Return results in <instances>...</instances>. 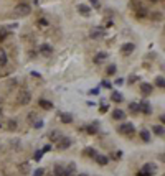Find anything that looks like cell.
<instances>
[{
    "label": "cell",
    "mask_w": 165,
    "mask_h": 176,
    "mask_svg": "<svg viewBox=\"0 0 165 176\" xmlns=\"http://www.w3.org/2000/svg\"><path fill=\"white\" fill-rule=\"evenodd\" d=\"M33 176H45V170L43 168H36V170L33 171Z\"/></svg>",
    "instance_id": "4dcf8cb0"
},
{
    "label": "cell",
    "mask_w": 165,
    "mask_h": 176,
    "mask_svg": "<svg viewBox=\"0 0 165 176\" xmlns=\"http://www.w3.org/2000/svg\"><path fill=\"white\" fill-rule=\"evenodd\" d=\"M139 110L140 112H144V114H147L149 115L150 112H152V107H150V102H147V100H142L139 104Z\"/></svg>",
    "instance_id": "52a82bcc"
},
{
    "label": "cell",
    "mask_w": 165,
    "mask_h": 176,
    "mask_svg": "<svg viewBox=\"0 0 165 176\" xmlns=\"http://www.w3.org/2000/svg\"><path fill=\"white\" fill-rule=\"evenodd\" d=\"M150 2H159V0H150Z\"/></svg>",
    "instance_id": "c3c4849f"
},
{
    "label": "cell",
    "mask_w": 165,
    "mask_h": 176,
    "mask_svg": "<svg viewBox=\"0 0 165 176\" xmlns=\"http://www.w3.org/2000/svg\"><path fill=\"white\" fill-rule=\"evenodd\" d=\"M134 125L129 124V122H125V124H122L121 127H119V132L122 133V135H134Z\"/></svg>",
    "instance_id": "5b68a950"
},
{
    "label": "cell",
    "mask_w": 165,
    "mask_h": 176,
    "mask_svg": "<svg viewBox=\"0 0 165 176\" xmlns=\"http://www.w3.org/2000/svg\"><path fill=\"white\" fill-rule=\"evenodd\" d=\"M129 110H131V114H139V104L137 102H131V104H129Z\"/></svg>",
    "instance_id": "44dd1931"
},
{
    "label": "cell",
    "mask_w": 165,
    "mask_h": 176,
    "mask_svg": "<svg viewBox=\"0 0 165 176\" xmlns=\"http://www.w3.org/2000/svg\"><path fill=\"white\" fill-rule=\"evenodd\" d=\"M75 174H76V165L75 163H69L68 166L63 168L61 176H75Z\"/></svg>",
    "instance_id": "8992f818"
},
{
    "label": "cell",
    "mask_w": 165,
    "mask_h": 176,
    "mask_svg": "<svg viewBox=\"0 0 165 176\" xmlns=\"http://www.w3.org/2000/svg\"><path fill=\"white\" fill-rule=\"evenodd\" d=\"M134 10L137 12V15H139V17H145V15H147V10L144 8V7L140 5V3H135V5H134Z\"/></svg>",
    "instance_id": "d6986e66"
},
{
    "label": "cell",
    "mask_w": 165,
    "mask_h": 176,
    "mask_svg": "<svg viewBox=\"0 0 165 176\" xmlns=\"http://www.w3.org/2000/svg\"><path fill=\"white\" fill-rule=\"evenodd\" d=\"M111 99L119 104V102H122V94H121V92H112V94H111Z\"/></svg>",
    "instance_id": "cb8c5ba5"
},
{
    "label": "cell",
    "mask_w": 165,
    "mask_h": 176,
    "mask_svg": "<svg viewBox=\"0 0 165 176\" xmlns=\"http://www.w3.org/2000/svg\"><path fill=\"white\" fill-rule=\"evenodd\" d=\"M112 156H114V160H121L122 151H121V150H119V151H114V153H112Z\"/></svg>",
    "instance_id": "e575fe53"
},
{
    "label": "cell",
    "mask_w": 165,
    "mask_h": 176,
    "mask_svg": "<svg viewBox=\"0 0 165 176\" xmlns=\"http://www.w3.org/2000/svg\"><path fill=\"white\" fill-rule=\"evenodd\" d=\"M142 171H147V173H150V174H154L157 171V166L154 163H145L142 166Z\"/></svg>",
    "instance_id": "ac0fdd59"
},
{
    "label": "cell",
    "mask_w": 165,
    "mask_h": 176,
    "mask_svg": "<svg viewBox=\"0 0 165 176\" xmlns=\"http://www.w3.org/2000/svg\"><path fill=\"white\" fill-rule=\"evenodd\" d=\"M61 132H59V130H51L50 133H48V138L51 140V142H58L59 138H61Z\"/></svg>",
    "instance_id": "7c38bea8"
},
{
    "label": "cell",
    "mask_w": 165,
    "mask_h": 176,
    "mask_svg": "<svg viewBox=\"0 0 165 176\" xmlns=\"http://www.w3.org/2000/svg\"><path fill=\"white\" fill-rule=\"evenodd\" d=\"M101 86H104V87H107V89H109V87H111V82H109V81H103V84H101Z\"/></svg>",
    "instance_id": "7bdbcfd3"
},
{
    "label": "cell",
    "mask_w": 165,
    "mask_h": 176,
    "mask_svg": "<svg viewBox=\"0 0 165 176\" xmlns=\"http://www.w3.org/2000/svg\"><path fill=\"white\" fill-rule=\"evenodd\" d=\"M78 12L81 13L83 17H89V13H91V8L87 5H84V3H79L78 5Z\"/></svg>",
    "instance_id": "8fae6325"
},
{
    "label": "cell",
    "mask_w": 165,
    "mask_h": 176,
    "mask_svg": "<svg viewBox=\"0 0 165 176\" xmlns=\"http://www.w3.org/2000/svg\"><path fill=\"white\" fill-rule=\"evenodd\" d=\"M59 120L63 122V124H71L73 122V115L71 114H66V112H61V114H58Z\"/></svg>",
    "instance_id": "9c48e42d"
},
{
    "label": "cell",
    "mask_w": 165,
    "mask_h": 176,
    "mask_svg": "<svg viewBox=\"0 0 165 176\" xmlns=\"http://www.w3.org/2000/svg\"><path fill=\"white\" fill-rule=\"evenodd\" d=\"M140 138H142L144 142H150V132L147 128H142L140 130Z\"/></svg>",
    "instance_id": "ffe728a7"
},
{
    "label": "cell",
    "mask_w": 165,
    "mask_h": 176,
    "mask_svg": "<svg viewBox=\"0 0 165 176\" xmlns=\"http://www.w3.org/2000/svg\"><path fill=\"white\" fill-rule=\"evenodd\" d=\"M104 35H106V28L104 26H93L89 31V36L93 40H101V38H104Z\"/></svg>",
    "instance_id": "3957f363"
},
{
    "label": "cell",
    "mask_w": 165,
    "mask_h": 176,
    "mask_svg": "<svg viewBox=\"0 0 165 176\" xmlns=\"http://www.w3.org/2000/svg\"><path fill=\"white\" fill-rule=\"evenodd\" d=\"M154 133L159 137H163V125H155L154 127Z\"/></svg>",
    "instance_id": "d4e9b609"
},
{
    "label": "cell",
    "mask_w": 165,
    "mask_h": 176,
    "mask_svg": "<svg viewBox=\"0 0 165 176\" xmlns=\"http://www.w3.org/2000/svg\"><path fill=\"white\" fill-rule=\"evenodd\" d=\"M86 130H87V133H91V135H93V133H96V132H97L96 125H89V127H86Z\"/></svg>",
    "instance_id": "1f68e13d"
},
{
    "label": "cell",
    "mask_w": 165,
    "mask_h": 176,
    "mask_svg": "<svg viewBox=\"0 0 165 176\" xmlns=\"http://www.w3.org/2000/svg\"><path fill=\"white\" fill-rule=\"evenodd\" d=\"M135 81H137V76H131V77H129V82H135Z\"/></svg>",
    "instance_id": "ee69618b"
},
{
    "label": "cell",
    "mask_w": 165,
    "mask_h": 176,
    "mask_svg": "<svg viewBox=\"0 0 165 176\" xmlns=\"http://www.w3.org/2000/svg\"><path fill=\"white\" fill-rule=\"evenodd\" d=\"M55 143H56V148L58 150H66V148L71 147V138H69V137H61V138Z\"/></svg>",
    "instance_id": "277c9868"
},
{
    "label": "cell",
    "mask_w": 165,
    "mask_h": 176,
    "mask_svg": "<svg viewBox=\"0 0 165 176\" xmlns=\"http://www.w3.org/2000/svg\"><path fill=\"white\" fill-rule=\"evenodd\" d=\"M106 73H107V74H109V76L116 74V66H114V64H111L109 68H107V71H106Z\"/></svg>",
    "instance_id": "d6a6232c"
},
{
    "label": "cell",
    "mask_w": 165,
    "mask_h": 176,
    "mask_svg": "<svg viewBox=\"0 0 165 176\" xmlns=\"http://www.w3.org/2000/svg\"><path fill=\"white\" fill-rule=\"evenodd\" d=\"M122 84H124V79H122V77L116 79V86H122Z\"/></svg>",
    "instance_id": "b9f144b4"
},
{
    "label": "cell",
    "mask_w": 165,
    "mask_h": 176,
    "mask_svg": "<svg viewBox=\"0 0 165 176\" xmlns=\"http://www.w3.org/2000/svg\"><path fill=\"white\" fill-rule=\"evenodd\" d=\"M107 110H109V105H107L106 100H103L101 102V107H99V112L101 114H104V112H107Z\"/></svg>",
    "instance_id": "83f0119b"
},
{
    "label": "cell",
    "mask_w": 165,
    "mask_h": 176,
    "mask_svg": "<svg viewBox=\"0 0 165 176\" xmlns=\"http://www.w3.org/2000/svg\"><path fill=\"white\" fill-rule=\"evenodd\" d=\"M140 91H142L144 96H150L152 91H154V87H152V84H149V82H142L140 84Z\"/></svg>",
    "instance_id": "ba28073f"
},
{
    "label": "cell",
    "mask_w": 165,
    "mask_h": 176,
    "mask_svg": "<svg viewBox=\"0 0 165 176\" xmlns=\"http://www.w3.org/2000/svg\"><path fill=\"white\" fill-rule=\"evenodd\" d=\"M38 105H40L41 109H45V110L53 109V102H50V100H46V99H40V100H38Z\"/></svg>",
    "instance_id": "4fadbf2b"
},
{
    "label": "cell",
    "mask_w": 165,
    "mask_h": 176,
    "mask_svg": "<svg viewBox=\"0 0 165 176\" xmlns=\"http://www.w3.org/2000/svg\"><path fill=\"white\" fill-rule=\"evenodd\" d=\"M83 153H84V156H89V158H94V156H96V155H97V151H96V150H94V148H86V150H84V151H83Z\"/></svg>",
    "instance_id": "7402d4cb"
},
{
    "label": "cell",
    "mask_w": 165,
    "mask_h": 176,
    "mask_svg": "<svg viewBox=\"0 0 165 176\" xmlns=\"http://www.w3.org/2000/svg\"><path fill=\"white\" fill-rule=\"evenodd\" d=\"M31 13V7L28 5V3H20V5H17L15 8H13V15L17 17V18H23V17L30 15Z\"/></svg>",
    "instance_id": "6da1fadb"
},
{
    "label": "cell",
    "mask_w": 165,
    "mask_h": 176,
    "mask_svg": "<svg viewBox=\"0 0 165 176\" xmlns=\"http://www.w3.org/2000/svg\"><path fill=\"white\" fill-rule=\"evenodd\" d=\"M0 114H2V109H0Z\"/></svg>",
    "instance_id": "681fc988"
},
{
    "label": "cell",
    "mask_w": 165,
    "mask_h": 176,
    "mask_svg": "<svg viewBox=\"0 0 165 176\" xmlns=\"http://www.w3.org/2000/svg\"><path fill=\"white\" fill-rule=\"evenodd\" d=\"M31 100V92L30 91H20L17 96V104L18 105H27Z\"/></svg>",
    "instance_id": "7a4b0ae2"
},
{
    "label": "cell",
    "mask_w": 165,
    "mask_h": 176,
    "mask_svg": "<svg viewBox=\"0 0 165 176\" xmlns=\"http://www.w3.org/2000/svg\"><path fill=\"white\" fill-rule=\"evenodd\" d=\"M137 176H152V174H150V173H147V171H142V170H140L139 173H137Z\"/></svg>",
    "instance_id": "60d3db41"
},
{
    "label": "cell",
    "mask_w": 165,
    "mask_h": 176,
    "mask_svg": "<svg viewBox=\"0 0 165 176\" xmlns=\"http://www.w3.org/2000/svg\"><path fill=\"white\" fill-rule=\"evenodd\" d=\"M20 170H22V173H30V166H28V163L27 165L23 163L22 166H20Z\"/></svg>",
    "instance_id": "836d02e7"
},
{
    "label": "cell",
    "mask_w": 165,
    "mask_h": 176,
    "mask_svg": "<svg viewBox=\"0 0 165 176\" xmlns=\"http://www.w3.org/2000/svg\"><path fill=\"white\" fill-rule=\"evenodd\" d=\"M155 86H157V87H160V89H163V87H165L163 76H157V77H155Z\"/></svg>",
    "instance_id": "603a6c76"
},
{
    "label": "cell",
    "mask_w": 165,
    "mask_h": 176,
    "mask_svg": "<svg viewBox=\"0 0 165 176\" xmlns=\"http://www.w3.org/2000/svg\"><path fill=\"white\" fill-rule=\"evenodd\" d=\"M50 150H51V145H46V147L43 148V153H46V151H50Z\"/></svg>",
    "instance_id": "f6af8a7d"
},
{
    "label": "cell",
    "mask_w": 165,
    "mask_h": 176,
    "mask_svg": "<svg viewBox=\"0 0 165 176\" xmlns=\"http://www.w3.org/2000/svg\"><path fill=\"white\" fill-rule=\"evenodd\" d=\"M38 25H43V26H48V22L45 18H40L38 20Z\"/></svg>",
    "instance_id": "ab89813d"
},
{
    "label": "cell",
    "mask_w": 165,
    "mask_h": 176,
    "mask_svg": "<svg viewBox=\"0 0 165 176\" xmlns=\"http://www.w3.org/2000/svg\"><path fill=\"white\" fill-rule=\"evenodd\" d=\"M106 58H107V53L101 51V53H97V54L94 56V63H96V64H101V63L106 61Z\"/></svg>",
    "instance_id": "9a60e30c"
},
{
    "label": "cell",
    "mask_w": 165,
    "mask_h": 176,
    "mask_svg": "<svg viewBox=\"0 0 165 176\" xmlns=\"http://www.w3.org/2000/svg\"><path fill=\"white\" fill-rule=\"evenodd\" d=\"M94 160H96L97 165H101V166H104V165H107V161H109V158L106 156V155H96L94 156Z\"/></svg>",
    "instance_id": "e0dca14e"
},
{
    "label": "cell",
    "mask_w": 165,
    "mask_h": 176,
    "mask_svg": "<svg viewBox=\"0 0 165 176\" xmlns=\"http://www.w3.org/2000/svg\"><path fill=\"white\" fill-rule=\"evenodd\" d=\"M8 28H0V41H3L7 38V35H8Z\"/></svg>",
    "instance_id": "4316f807"
},
{
    "label": "cell",
    "mask_w": 165,
    "mask_h": 176,
    "mask_svg": "<svg viewBox=\"0 0 165 176\" xmlns=\"http://www.w3.org/2000/svg\"><path fill=\"white\" fill-rule=\"evenodd\" d=\"M112 119H114V120H122V119H125V112L121 110V109H116V110L112 112Z\"/></svg>",
    "instance_id": "2e32d148"
},
{
    "label": "cell",
    "mask_w": 165,
    "mask_h": 176,
    "mask_svg": "<svg viewBox=\"0 0 165 176\" xmlns=\"http://www.w3.org/2000/svg\"><path fill=\"white\" fill-rule=\"evenodd\" d=\"M87 94H91V96H97V94H99V87H94V89H91Z\"/></svg>",
    "instance_id": "74e56055"
},
{
    "label": "cell",
    "mask_w": 165,
    "mask_h": 176,
    "mask_svg": "<svg viewBox=\"0 0 165 176\" xmlns=\"http://www.w3.org/2000/svg\"><path fill=\"white\" fill-rule=\"evenodd\" d=\"M40 53L43 56H50L51 53H53V48H51L50 45H40Z\"/></svg>",
    "instance_id": "5bb4252c"
},
{
    "label": "cell",
    "mask_w": 165,
    "mask_h": 176,
    "mask_svg": "<svg viewBox=\"0 0 165 176\" xmlns=\"http://www.w3.org/2000/svg\"><path fill=\"white\" fill-rule=\"evenodd\" d=\"M152 18H154V20H162V13H160V12H154Z\"/></svg>",
    "instance_id": "d590c367"
},
{
    "label": "cell",
    "mask_w": 165,
    "mask_h": 176,
    "mask_svg": "<svg viewBox=\"0 0 165 176\" xmlns=\"http://www.w3.org/2000/svg\"><path fill=\"white\" fill-rule=\"evenodd\" d=\"M89 2H91V5H93V7H94V8H99V7H101V3H99V0H89Z\"/></svg>",
    "instance_id": "8d00e7d4"
},
{
    "label": "cell",
    "mask_w": 165,
    "mask_h": 176,
    "mask_svg": "<svg viewBox=\"0 0 165 176\" xmlns=\"http://www.w3.org/2000/svg\"><path fill=\"white\" fill-rule=\"evenodd\" d=\"M33 127H35V128H41V127H43V120L35 119V120H33Z\"/></svg>",
    "instance_id": "f546056e"
},
{
    "label": "cell",
    "mask_w": 165,
    "mask_h": 176,
    "mask_svg": "<svg viewBox=\"0 0 165 176\" xmlns=\"http://www.w3.org/2000/svg\"><path fill=\"white\" fill-rule=\"evenodd\" d=\"M78 176H87V174H84V173H81V174H78Z\"/></svg>",
    "instance_id": "7dc6e473"
},
{
    "label": "cell",
    "mask_w": 165,
    "mask_h": 176,
    "mask_svg": "<svg viewBox=\"0 0 165 176\" xmlns=\"http://www.w3.org/2000/svg\"><path fill=\"white\" fill-rule=\"evenodd\" d=\"M41 158H43V150H38L36 153H35V156H33V160L35 161H40Z\"/></svg>",
    "instance_id": "f1b7e54d"
},
{
    "label": "cell",
    "mask_w": 165,
    "mask_h": 176,
    "mask_svg": "<svg viewBox=\"0 0 165 176\" xmlns=\"http://www.w3.org/2000/svg\"><path fill=\"white\" fill-rule=\"evenodd\" d=\"M5 64H7V53L0 50V66H5Z\"/></svg>",
    "instance_id": "484cf974"
},
{
    "label": "cell",
    "mask_w": 165,
    "mask_h": 176,
    "mask_svg": "<svg viewBox=\"0 0 165 176\" xmlns=\"http://www.w3.org/2000/svg\"><path fill=\"white\" fill-rule=\"evenodd\" d=\"M31 76H35V77H41V76H40V73H35V71L31 73Z\"/></svg>",
    "instance_id": "bcb514c9"
},
{
    "label": "cell",
    "mask_w": 165,
    "mask_h": 176,
    "mask_svg": "<svg viewBox=\"0 0 165 176\" xmlns=\"http://www.w3.org/2000/svg\"><path fill=\"white\" fill-rule=\"evenodd\" d=\"M15 127H17V122H15V120H10V122H8V128H10V130H13Z\"/></svg>",
    "instance_id": "f35d334b"
},
{
    "label": "cell",
    "mask_w": 165,
    "mask_h": 176,
    "mask_svg": "<svg viewBox=\"0 0 165 176\" xmlns=\"http://www.w3.org/2000/svg\"><path fill=\"white\" fill-rule=\"evenodd\" d=\"M134 50H135V45L134 43H125V45H122V48H121V51L124 53V54H131Z\"/></svg>",
    "instance_id": "30bf717a"
}]
</instances>
